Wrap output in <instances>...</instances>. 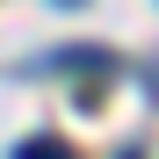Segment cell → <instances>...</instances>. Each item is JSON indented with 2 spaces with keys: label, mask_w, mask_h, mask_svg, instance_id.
<instances>
[{
  "label": "cell",
  "mask_w": 159,
  "mask_h": 159,
  "mask_svg": "<svg viewBox=\"0 0 159 159\" xmlns=\"http://www.w3.org/2000/svg\"><path fill=\"white\" fill-rule=\"evenodd\" d=\"M58 65H72V72H109V51H94V43H72Z\"/></svg>",
  "instance_id": "1"
},
{
  "label": "cell",
  "mask_w": 159,
  "mask_h": 159,
  "mask_svg": "<svg viewBox=\"0 0 159 159\" xmlns=\"http://www.w3.org/2000/svg\"><path fill=\"white\" fill-rule=\"evenodd\" d=\"M15 159H72V152H65V145H58V138H29V145H22V152H15Z\"/></svg>",
  "instance_id": "2"
},
{
  "label": "cell",
  "mask_w": 159,
  "mask_h": 159,
  "mask_svg": "<svg viewBox=\"0 0 159 159\" xmlns=\"http://www.w3.org/2000/svg\"><path fill=\"white\" fill-rule=\"evenodd\" d=\"M58 7H80V0H58Z\"/></svg>",
  "instance_id": "3"
}]
</instances>
